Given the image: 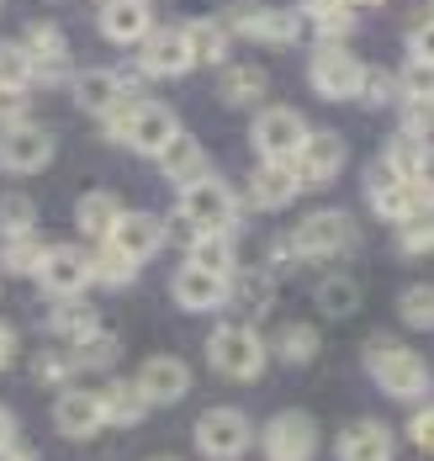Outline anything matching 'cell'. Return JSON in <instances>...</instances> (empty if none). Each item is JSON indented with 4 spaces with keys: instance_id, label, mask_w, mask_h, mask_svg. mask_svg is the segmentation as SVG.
Instances as JSON below:
<instances>
[{
    "instance_id": "22",
    "label": "cell",
    "mask_w": 434,
    "mask_h": 461,
    "mask_svg": "<svg viewBox=\"0 0 434 461\" xmlns=\"http://www.w3.org/2000/svg\"><path fill=\"white\" fill-rule=\"evenodd\" d=\"M53 424H58V435H69V440H91L101 424V398L96 393H85V387H69V393H58V403H53Z\"/></svg>"
},
{
    "instance_id": "29",
    "label": "cell",
    "mask_w": 434,
    "mask_h": 461,
    "mask_svg": "<svg viewBox=\"0 0 434 461\" xmlns=\"http://www.w3.org/2000/svg\"><path fill=\"white\" fill-rule=\"evenodd\" d=\"M117 218H122V202L111 191H85L80 207H75V229L85 233V239H96V244H106V233H111Z\"/></svg>"
},
{
    "instance_id": "45",
    "label": "cell",
    "mask_w": 434,
    "mask_h": 461,
    "mask_svg": "<svg viewBox=\"0 0 434 461\" xmlns=\"http://www.w3.org/2000/svg\"><path fill=\"white\" fill-rule=\"evenodd\" d=\"M397 95L403 101H434V69L430 64H408L397 75Z\"/></svg>"
},
{
    "instance_id": "19",
    "label": "cell",
    "mask_w": 434,
    "mask_h": 461,
    "mask_svg": "<svg viewBox=\"0 0 434 461\" xmlns=\"http://www.w3.org/2000/svg\"><path fill=\"white\" fill-rule=\"evenodd\" d=\"M170 292L186 313H217L228 308V276H212V271H196V266H181L170 276Z\"/></svg>"
},
{
    "instance_id": "46",
    "label": "cell",
    "mask_w": 434,
    "mask_h": 461,
    "mask_svg": "<svg viewBox=\"0 0 434 461\" xmlns=\"http://www.w3.org/2000/svg\"><path fill=\"white\" fill-rule=\"evenodd\" d=\"M392 95H397V75L392 69H366L360 75V101L366 106H386Z\"/></svg>"
},
{
    "instance_id": "44",
    "label": "cell",
    "mask_w": 434,
    "mask_h": 461,
    "mask_svg": "<svg viewBox=\"0 0 434 461\" xmlns=\"http://www.w3.org/2000/svg\"><path fill=\"white\" fill-rule=\"evenodd\" d=\"M413 143H430L434 139V101H403V128Z\"/></svg>"
},
{
    "instance_id": "27",
    "label": "cell",
    "mask_w": 434,
    "mask_h": 461,
    "mask_svg": "<svg viewBox=\"0 0 434 461\" xmlns=\"http://www.w3.org/2000/svg\"><path fill=\"white\" fill-rule=\"evenodd\" d=\"M297 11H302V22L318 27L323 48H344V38L355 32V11H350L344 0H302Z\"/></svg>"
},
{
    "instance_id": "16",
    "label": "cell",
    "mask_w": 434,
    "mask_h": 461,
    "mask_svg": "<svg viewBox=\"0 0 434 461\" xmlns=\"http://www.w3.org/2000/svg\"><path fill=\"white\" fill-rule=\"evenodd\" d=\"M366 191H371V207H376V218L397 223V229H403L408 218H419L424 207H434V202H430V196H424L413 181H392L382 165H376V176H371V185H366Z\"/></svg>"
},
{
    "instance_id": "47",
    "label": "cell",
    "mask_w": 434,
    "mask_h": 461,
    "mask_svg": "<svg viewBox=\"0 0 434 461\" xmlns=\"http://www.w3.org/2000/svg\"><path fill=\"white\" fill-rule=\"evenodd\" d=\"M133 112H138V101L128 95V101H117L106 117H101V139H111V143H128V128H133Z\"/></svg>"
},
{
    "instance_id": "4",
    "label": "cell",
    "mask_w": 434,
    "mask_h": 461,
    "mask_svg": "<svg viewBox=\"0 0 434 461\" xmlns=\"http://www.w3.org/2000/svg\"><path fill=\"white\" fill-rule=\"evenodd\" d=\"M355 233L360 229H355L350 212L323 207V212H313L291 229V249H297V260H339V255L355 249Z\"/></svg>"
},
{
    "instance_id": "17",
    "label": "cell",
    "mask_w": 434,
    "mask_h": 461,
    "mask_svg": "<svg viewBox=\"0 0 434 461\" xmlns=\"http://www.w3.org/2000/svg\"><path fill=\"white\" fill-rule=\"evenodd\" d=\"M106 244H111L117 255H128L133 266H144V260H154V255H159L164 233H159V218H154V212H128V207H122V218L111 223Z\"/></svg>"
},
{
    "instance_id": "13",
    "label": "cell",
    "mask_w": 434,
    "mask_h": 461,
    "mask_svg": "<svg viewBox=\"0 0 434 461\" xmlns=\"http://www.w3.org/2000/svg\"><path fill=\"white\" fill-rule=\"evenodd\" d=\"M38 281H43V292H49L53 303L80 297V292L91 286V260H85V249H75V244H49V255H43V266H38Z\"/></svg>"
},
{
    "instance_id": "2",
    "label": "cell",
    "mask_w": 434,
    "mask_h": 461,
    "mask_svg": "<svg viewBox=\"0 0 434 461\" xmlns=\"http://www.w3.org/2000/svg\"><path fill=\"white\" fill-rule=\"evenodd\" d=\"M207 361L223 382H254L270 356H265V339L249 323H217L212 339H207Z\"/></svg>"
},
{
    "instance_id": "20",
    "label": "cell",
    "mask_w": 434,
    "mask_h": 461,
    "mask_svg": "<svg viewBox=\"0 0 434 461\" xmlns=\"http://www.w3.org/2000/svg\"><path fill=\"white\" fill-rule=\"evenodd\" d=\"M297 191H302V185H297L291 159H265V165H254V176H249V207L276 212V207H291Z\"/></svg>"
},
{
    "instance_id": "5",
    "label": "cell",
    "mask_w": 434,
    "mask_h": 461,
    "mask_svg": "<svg viewBox=\"0 0 434 461\" xmlns=\"http://www.w3.org/2000/svg\"><path fill=\"white\" fill-rule=\"evenodd\" d=\"M181 212L191 218L196 233H228L234 239V229H239V196L217 176H201L196 185H186L181 191Z\"/></svg>"
},
{
    "instance_id": "37",
    "label": "cell",
    "mask_w": 434,
    "mask_h": 461,
    "mask_svg": "<svg viewBox=\"0 0 434 461\" xmlns=\"http://www.w3.org/2000/svg\"><path fill=\"white\" fill-rule=\"evenodd\" d=\"M85 260H91V281H101V286H133V276H138V266L128 255H117L111 244L85 249Z\"/></svg>"
},
{
    "instance_id": "58",
    "label": "cell",
    "mask_w": 434,
    "mask_h": 461,
    "mask_svg": "<svg viewBox=\"0 0 434 461\" xmlns=\"http://www.w3.org/2000/svg\"><path fill=\"white\" fill-rule=\"evenodd\" d=\"M344 5H350V11H355V5H382V0H344Z\"/></svg>"
},
{
    "instance_id": "23",
    "label": "cell",
    "mask_w": 434,
    "mask_h": 461,
    "mask_svg": "<svg viewBox=\"0 0 434 461\" xmlns=\"http://www.w3.org/2000/svg\"><path fill=\"white\" fill-rule=\"evenodd\" d=\"M392 451H397V435L376 419H355L339 435V461H392Z\"/></svg>"
},
{
    "instance_id": "31",
    "label": "cell",
    "mask_w": 434,
    "mask_h": 461,
    "mask_svg": "<svg viewBox=\"0 0 434 461\" xmlns=\"http://www.w3.org/2000/svg\"><path fill=\"white\" fill-rule=\"evenodd\" d=\"M186 266H196V271H212V276H234V266H239L234 239H228V233H201L191 249H186Z\"/></svg>"
},
{
    "instance_id": "51",
    "label": "cell",
    "mask_w": 434,
    "mask_h": 461,
    "mask_svg": "<svg viewBox=\"0 0 434 461\" xmlns=\"http://www.w3.org/2000/svg\"><path fill=\"white\" fill-rule=\"evenodd\" d=\"M297 266H302V260H297V249H291V233L287 239H270V266H265V271L276 276V271H297Z\"/></svg>"
},
{
    "instance_id": "55",
    "label": "cell",
    "mask_w": 434,
    "mask_h": 461,
    "mask_svg": "<svg viewBox=\"0 0 434 461\" xmlns=\"http://www.w3.org/2000/svg\"><path fill=\"white\" fill-rule=\"evenodd\" d=\"M11 446H16V414H11V409L0 403V456H5Z\"/></svg>"
},
{
    "instance_id": "12",
    "label": "cell",
    "mask_w": 434,
    "mask_h": 461,
    "mask_svg": "<svg viewBox=\"0 0 434 461\" xmlns=\"http://www.w3.org/2000/svg\"><path fill=\"white\" fill-rule=\"evenodd\" d=\"M133 387L144 393L148 409H164V403H181L186 393H191V366L181 361V356H148L138 376H133Z\"/></svg>"
},
{
    "instance_id": "15",
    "label": "cell",
    "mask_w": 434,
    "mask_h": 461,
    "mask_svg": "<svg viewBox=\"0 0 434 461\" xmlns=\"http://www.w3.org/2000/svg\"><path fill=\"white\" fill-rule=\"evenodd\" d=\"M144 75H154V80H175V75H186V69H196L191 64V43H186V27H148L144 38Z\"/></svg>"
},
{
    "instance_id": "21",
    "label": "cell",
    "mask_w": 434,
    "mask_h": 461,
    "mask_svg": "<svg viewBox=\"0 0 434 461\" xmlns=\"http://www.w3.org/2000/svg\"><path fill=\"white\" fill-rule=\"evenodd\" d=\"M101 38L106 43H144L154 16H148V0H101V16H96Z\"/></svg>"
},
{
    "instance_id": "26",
    "label": "cell",
    "mask_w": 434,
    "mask_h": 461,
    "mask_svg": "<svg viewBox=\"0 0 434 461\" xmlns=\"http://www.w3.org/2000/svg\"><path fill=\"white\" fill-rule=\"evenodd\" d=\"M276 276L270 271H239V276H228V303L239 308V323H254L260 313H270V292Z\"/></svg>"
},
{
    "instance_id": "8",
    "label": "cell",
    "mask_w": 434,
    "mask_h": 461,
    "mask_svg": "<svg viewBox=\"0 0 434 461\" xmlns=\"http://www.w3.org/2000/svg\"><path fill=\"white\" fill-rule=\"evenodd\" d=\"M53 165V133L38 122H11L0 128V170L11 176H38Z\"/></svg>"
},
{
    "instance_id": "33",
    "label": "cell",
    "mask_w": 434,
    "mask_h": 461,
    "mask_svg": "<svg viewBox=\"0 0 434 461\" xmlns=\"http://www.w3.org/2000/svg\"><path fill=\"white\" fill-rule=\"evenodd\" d=\"M186 43H191V64H228V27L223 22H186Z\"/></svg>"
},
{
    "instance_id": "25",
    "label": "cell",
    "mask_w": 434,
    "mask_h": 461,
    "mask_svg": "<svg viewBox=\"0 0 434 461\" xmlns=\"http://www.w3.org/2000/svg\"><path fill=\"white\" fill-rule=\"evenodd\" d=\"M69 95H75V106L91 112V117H106L117 101H128L111 69H80V75H69Z\"/></svg>"
},
{
    "instance_id": "56",
    "label": "cell",
    "mask_w": 434,
    "mask_h": 461,
    "mask_svg": "<svg viewBox=\"0 0 434 461\" xmlns=\"http://www.w3.org/2000/svg\"><path fill=\"white\" fill-rule=\"evenodd\" d=\"M0 122H5V128H11V122H22V95L0 91Z\"/></svg>"
},
{
    "instance_id": "34",
    "label": "cell",
    "mask_w": 434,
    "mask_h": 461,
    "mask_svg": "<svg viewBox=\"0 0 434 461\" xmlns=\"http://www.w3.org/2000/svg\"><path fill=\"white\" fill-rule=\"evenodd\" d=\"M318 329L313 323H287L281 334H276V345H265V356H281L287 366H307L313 356H318Z\"/></svg>"
},
{
    "instance_id": "9",
    "label": "cell",
    "mask_w": 434,
    "mask_h": 461,
    "mask_svg": "<svg viewBox=\"0 0 434 461\" xmlns=\"http://www.w3.org/2000/svg\"><path fill=\"white\" fill-rule=\"evenodd\" d=\"M307 133H313V128H307V117H302L297 106H265V112L254 117V128H249L260 159H291Z\"/></svg>"
},
{
    "instance_id": "36",
    "label": "cell",
    "mask_w": 434,
    "mask_h": 461,
    "mask_svg": "<svg viewBox=\"0 0 434 461\" xmlns=\"http://www.w3.org/2000/svg\"><path fill=\"white\" fill-rule=\"evenodd\" d=\"M43 255H49V244H43L38 233H16V239H5V249H0V271H11V276H38Z\"/></svg>"
},
{
    "instance_id": "54",
    "label": "cell",
    "mask_w": 434,
    "mask_h": 461,
    "mask_svg": "<svg viewBox=\"0 0 434 461\" xmlns=\"http://www.w3.org/2000/svg\"><path fill=\"white\" fill-rule=\"evenodd\" d=\"M11 361H16V329L0 319V371L11 366Z\"/></svg>"
},
{
    "instance_id": "35",
    "label": "cell",
    "mask_w": 434,
    "mask_h": 461,
    "mask_svg": "<svg viewBox=\"0 0 434 461\" xmlns=\"http://www.w3.org/2000/svg\"><path fill=\"white\" fill-rule=\"evenodd\" d=\"M122 361V339L117 334H91L80 345H69V366L75 371H111Z\"/></svg>"
},
{
    "instance_id": "39",
    "label": "cell",
    "mask_w": 434,
    "mask_h": 461,
    "mask_svg": "<svg viewBox=\"0 0 434 461\" xmlns=\"http://www.w3.org/2000/svg\"><path fill=\"white\" fill-rule=\"evenodd\" d=\"M419 154H424V143H413L408 133H392V143L382 149V159H376V165H382L392 181H413V165H419Z\"/></svg>"
},
{
    "instance_id": "57",
    "label": "cell",
    "mask_w": 434,
    "mask_h": 461,
    "mask_svg": "<svg viewBox=\"0 0 434 461\" xmlns=\"http://www.w3.org/2000/svg\"><path fill=\"white\" fill-rule=\"evenodd\" d=\"M5 461H38V456H32V451H16V446H11V451H5Z\"/></svg>"
},
{
    "instance_id": "11",
    "label": "cell",
    "mask_w": 434,
    "mask_h": 461,
    "mask_svg": "<svg viewBox=\"0 0 434 461\" xmlns=\"http://www.w3.org/2000/svg\"><path fill=\"white\" fill-rule=\"evenodd\" d=\"M22 53H27V64H32V86H58V80H69V43H64V32H58L53 22H32V27L22 32Z\"/></svg>"
},
{
    "instance_id": "6",
    "label": "cell",
    "mask_w": 434,
    "mask_h": 461,
    "mask_svg": "<svg viewBox=\"0 0 434 461\" xmlns=\"http://www.w3.org/2000/svg\"><path fill=\"white\" fill-rule=\"evenodd\" d=\"M249 446H254V429L239 409H207L196 419V451L207 461H239Z\"/></svg>"
},
{
    "instance_id": "28",
    "label": "cell",
    "mask_w": 434,
    "mask_h": 461,
    "mask_svg": "<svg viewBox=\"0 0 434 461\" xmlns=\"http://www.w3.org/2000/svg\"><path fill=\"white\" fill-rule=\"evenodd\" d=\"M270 91V75L260 64H223V80H217V95L228 106H260Z\"/></svg>"
},
{
    "instance_id": "38",
    "label": "cell",
    "mask_w": 434,
    "mask_h": 461,
    "mask_svg": "<svg viewBox=\"0 0 434 461\" xmlns=\"http://www.w3.org/2000/svg\"><path fill=\"white\" fill-rule=\"evenodd\" d=\"M313 297H318V308H323L329 319H350V313L360 308V281L355 276H323V286H318Z\"/></svg>"
},
{
    "instance_id": "50",
    "label": "cell",
    "mask_w": 434,
    "mask_h": 461,
    "mask_svg": "<svg viewBox=\"0 0 434 461\" xmlns=\"http://www.w3.org/2000/svg\"><path fill=\"white\" fill-rule=\"evenodd\" d=\"M408 440H413L419 451H430V456H434V403H424L419 414L408 419Z\"/></svg>"
},
{
    "instance_id": "59",
    "label": "cell",
    "mask_w": 434,
    "mask_h": 461,
    "mask_svg": "<svg viewBox=\"0 0 434 461\" xmlns=\"http://www.w3.org/2000/svg\"><path fill=\"white\" fill-rule=\"evenodd\" d=\"M148 461H175V456H148Z\"/></svg>"
},
{
    "instance_id": "32",
    "label": "cell",
    "mask_w": 434,
    "mask_h": 461,
    "mask_svg": "<svg viewBox=\"0 0 434 461\" xmlns=\"http://www.w3.org/2000/svg\"><path fill=\"white\" fill-rule=\"evenodd\" d=\"M96 398H101V419H106V424H138V419L148 414L144 393H138L128 376H117V382H111L106 393H96Z\"/></svg>"
},
{
    "instance_id": "1",
    "label": "cell",
    "mask_w": 434,
    "mask_h": 461,
    "mask_svg": "<svg viewBox=\"0 0 434 461\" xmlns=\"http://www.w3.org/2000/svg\"><path fill=\"white\" fill-rule=\"evenodd\" d=\"M366 371L376 376V387H382L386 398H403V403H419V398H430V361L419 356V350H408V345H397L392 334H371L366 339Z\"/></svg>"
},
{
    "instance_id": "49",
    "label": "cell",
    "mask_w": 434,
    "mask_h": 461,
    "mask_svg": "<svg viewBox=\"0 0 434 461\" xmlns=\"http://www.w3.org/2000/svg\"><path fill=\"white\" fill-rule=\"evenodd\" d=\"M408 64H430L434 69V16H424L408 38Z\"/></svg>"
},
{
    "instance_id": "40",
    "label": "cell",
    "mask_w": 434,
    "mask_h": 461,
    "mask_svg": "<svg viewBox=\"0 0 434 461\" xmlns=\"http://www.w3.org/2000/svg\"><path fill=\"white\" fill-rule=\"evenodd\" d=\"M27 86H32V64H27L22 43H0V91L22 95Z\"/></svg>"
},
{
    "instance_id": "53",
    "label": "cell",
    "mask_w": 434,
    "mask_h": 461,
    "mask_svg": "<svg viewBox=\"0 0 434 461\" xmlns=\"http://www.w3.org/2000/svg\"><path fill=\"white\" fill-rule=\"evenodd\" d=\"M413 185L434 202V143H424V154H419V165H413Z\"/></svg>"
},
{
    "instance_id": "30",
    "label": "cell",
    "mask_w": 434,
    "mask_h": 461,
    "mask_svg": "<svg viewBox=\"0 0 434 461\" xmlns=\"http://www.w3.org/2000/svg\"><path fill=\"white\" fill-rule=\"evenodd\" d=\"M49 329L58 334V339L80 345V339H91V334H101V313L91 308V303H80V297H64V303H53Z\"/></svg>"
},
{
    "instance_id": "18",
    "label": "cell",
    "mask_w": 434,
    "mask_h": 461,
    "mask_svg": "<svg viewBox=\"0 0 434 461\" xmlns=\"http://www.w3.org/2000/svg\"><path fill=\"white\" fill-rule=\"evenodd\" d=\"M181 133V117H175V106H164V101H138V112H133V128H128V149H138V154H164V143Z\"/></svg>"
},
{
    "instance_id": "52",
    "label": "cell",
    "mask_w": 434,
    "mask_h": 461,
    "mask_svg": "<svg viewBox=\"0 0 434 461\" xmlns=\"http://www.w3.org/2000/svg\"><path fill=\"white\" fill-rule=\"evenodd\" d=\"M159 233H164V239H175V244H181V249H191L196 239H201V233L191 229V218H186V212H175V218H170V223H159Z\"/></svg>"
},
{
    "instance_id": "24",
    "label": "cell",
    "mask_w": 434,
    "mask_h": 461,
    "mask_svg": "<svg viewBox=\"0 0 434 461\" xmlns=\"http://www.w3.org/2000/svg\"><path fill=\"white\" fill-rule=\"evenodd\" d=\"M159 170H164V181L181 185V191H186V185H196L201 176H212V170H207V149H201L191 133H175V139L164 143V154H159Z\"/></svg>"
},
{
    "instance_id": "43",
    "label": "cell",
    "mask_w": 434,
    "mask_h": 461,
    "mask_svg": "<svg viewBox=\"0 0 434 461\" xmlns=\"http://www.w3.org/2000/svg\"><path fill=\"white\" fill-rule=\"evenodd\" d=\"M397 313L413 323V329H434V286H430V281L408 286V292L397 297Z\"/></svg>"
},
{
    "instance_id": "41",
    "label": "cell",
    "mask_w": 434,
    "mask_h": 461,
    "mask_svg": "<svg viewBox=\"0 0 434 461\" xmlns=\"http://www.w3.org/2000/svg\"><path fill=\"white\" fill-rule=\"evenodd\" d=\"M16 233H38V207L27 196H0V239Z\"/></svg>"
},
{
    "instance_id": "7",
    "label": "cell",
    "mask_w": 434,
    "mask_h": 461,
    "mask_svg": "<svg viewBox=\"0 0 434 461\" xmlns=\"http://www.w3.org/2000/svg\"><path fill=\"white\" fill-rule=\"evenodd\" d=\"M360 75H366V64L350 48H318L313 64H307V86L323 101H355L360 95Z\"/></svg>"
},
{
    "instance_id": "42",
    "label": "cell",
    "mask_w": 434,
    "mask_h": 461,
    "mask_svg": "<svg viewBox=\"0 0 434 461\" xmlns=\"http://www.w3.org/2000/svg\"><path fill=\"white\" fill-rule=\"evenodd\" d=\"M397 249L403 255H434V207H424L419 218H408L397 229Z\"/></svg>"
},
{
    "instance_id": "48",
    "label": "cell",
    "mask_w": 434,
    "mask_h": 461,
    "mask_svg": "<svg viewBox=\"0 0 434 461\" xmlns=\"http://www.w3.org/2000/svg\"><path fill=\"white\" fill-rule=\"evenodd\" d=\"M32 371H38V382H69V350H43V356H38V361H32Z\"/></svg>"
},
{
    "instance_id": "10",
    "label": "cell",
    "mask_w": 434,
    "mask_h": 461,
    "mask_svg": "<svg viewBox=\"0 0 434 461\" xmlns=\"http://www.w3.org/2000/svg\"><path fill=\"white\" fill-rule=\"evenodd\" d=\"M260 446H265L270 461H313V451H318V424H313V414H302V409H281V414L265 424Z\"/></svg>"
},
{
    "instance_id": "3",
    "label": "cell",
    "mask_w": 434,
    "mask_h": 461,
    "mask_svg": "<svg viewBox=\"0 0 434 461\" xmlns=\"http://www.w3.org/2000/svg\"><path fill=\"white\" fill-rule=\"evenodd\" d=\"M223 27H228V38H249V43H270V48H287L302 38V11L291 5V11H281V5H254V0H239L228 16H223Z\"/></svg>"
},
{
    "instance_id": "14",
    "label": "cell",
    "mask_w": 434,
    "mask_h": 461,
    "mask_svg": "<svg viewBox=\"0 0 434 461\" xmlns=\"http://www.w3.org/2000/svg\"><path fill=\"white\" fill-rule=\"evenodd\" d=\"M291 170H297V185H329L344 170V139L339 133H307L302 149L291 154Z\"/></svg>"
}]
</instances>
